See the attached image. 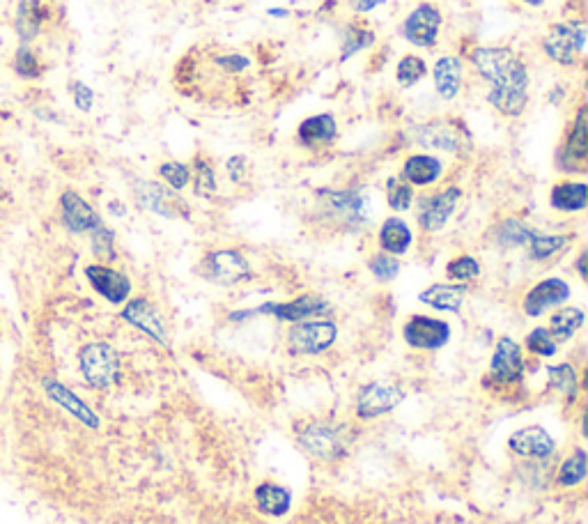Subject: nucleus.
Segmentation results:
<instances>
[{
  "label": "nucleus",
  "instance_id": "1",
  "mask_svg": "<svg viewBox=\"0 0 588 524\" xmlns=\"http://www.w3.org/2000/svg\"><path fill=\"white\" fill-rule=\"evenodd\" d=\"M471 63L490 83L487 102L506 118H520L529 102V72L522 58L504 46H481L471 53Z\"/></svg>",
  "mask_w": 588,
  "mask_h": 524
},
{
  "label": "nucleus",
  "instance_id": "2",
  "mask_svg": "<svg viewBox=\"0 0 588 524\" xmlns=\"http://www.w3.org/2000/svg\"><path fill=\"white\" fill-rule=\"evenodd\" d=\"M543 49L554 63L563 67H572L577 58L584 56L586 49V26L582 21L570 23H556L549 28V33L543 40Z\"/></svg>",
  "mask_w": 588,
  "mask_h": 524
},
{
  "label": "nucleus",
  "instance_id": "3",
  "mask_svg": "<svg viewBox=\"0 0 588 524\" xmlns=\"http://www.w3.org/2000/svg\"><path fill=\"white\" fill-rule=\"evenodd\" d=\"M118 354L106 343L85 345L81 352V371L92 387H108L118 377Z\"/></svg>",
  "mask_w": 588,
  "mask_h": 524
},
{
  "label": "nucleus",
  "instance_id": "4",
  "mask_svg": "<svg viewBox=\"0 0 588 524\" xmlns=\"http://www.w3.org/2000/svg\"><path fill=\"white\" fill-rule=\"evenodd\" d=\"M441 30V12L435 5L421 3L416 10L409 12V17L402 23V37L421 49L435 46Z\"/></svg>",
  "mask_w": 588,
  "mask_h": 524
},
{
  "label": "nucleus",
  "instance_id": "5",
  "mask_svg": "<svg viewBox=\"0 0 588 524\" xmlns=\"http://www.w3.org/2000/svg\"><path fill=\"white\" fill-rule=\"evenodd\" d=\"M251 267L239 251H216L205 260V276L214 283L235 285L249 279Z\"/></svg>",
  "mask_w": 588,
  "mask_h": 524
},
{
  "label": "nucleus",
  "instance_id": "6",
  "mask_svg": "<svg viewBox=\"0 0 588 524\" xmlns=\"http://www.w3.org/2000/svg\"><path fill=\"white\" fill-rule=\"evenodd\" d=\"M448 338H451V327L435 318L414 315L405 325V341L412 345V348L437 350L441 345L448 343Z\"/></svg>",
  "mask_w": 588,
  "mask_h": 524
},
{
  "label": "nucleus",
  "instance_id": "7",
  "mask_svg": "<svg viewBox=\"0 0 588 524\" xmlns=\"http://www.w3.org/2000/svg\"><path fill=\"white\" fill-rule=\"evenodd\" d=\"M336 341L334 322H301L290 331V345L297 352L315 354L327 350Z\"/></svg>",
  "mask_w": 588,
  "mask_h": 524
},
{
  "label": "nucleus",
  "instance_id": "8",
  "mask_svg": "<svg viewBox=\"0 0 588 524\" xmlns=\"http://www.w3.org/2000/svg\"><path fill=\"white\" fill-rule=\"evenodd\" d=\"M462 191L458 187H448L446 191H441L437 196L423 198L421 200V226L430 233L435 230H441L446 226V221L451 219V214L455 212V207L460 203Z\"/></svg>",
  "mask_w": 588,
  "mask_h": 524
},
{
  "label": "nucleus",
  "instance_id": "9",
  "mask_svg": "<svg viewBox=\"0 0 588 524\" xmlns=\"http://www.w3.org/2000/svg\"><path fill=\"white\" fill-rule=\"evenodd\" d=\"M85 274H88L92 288L102 297H106L111 304H122L129 297L131 283L125 274L115 272V269L104 265H90L85 269Z\"/></svg>",
  "mask_w": 588,
  "mask_h": 524
},
{
  "label": "nucleus",
  "instance_id": "10",
  "mask_svg": "<svg viewBox=\"0 0 588 524\" xmlns=\"http://www.w3.org/2000/svg\"><path fill=\"white\" fill-rule=\"evenodd\" d=\"M570 297V285L561 279H547L538 283L524 299V313L531 318L543 315L549 306L563 304Z\"/></svg>",
  "mask_w": 588,
  "mask_h": 524
},
{
  "label": "nucleus",
  "instance_id": "11",
  "mask_svg": "<svg viewBox=\"0 0 588 524\" xmlns=\"http://www.w3.org/2000/svg\"><path fill=\"white\" fill-rule=\"evenodd\" d=\"M122 318L141 331H145L147 336H152L154 341L164 345L168 343L164 320H161L157 308H154L150 302H145V299H134V302H129L125 311H122Z\"/></svg>",
  "mask_w": 588,
  "mask_h": 524
},
{
  "label": "nucleus",
  "instance_id": "12",
  "mask_svg": "<svg viewBox=\"0 0 588 524\" xmlns=\"http://www.w3.org/2000/svg\"><path fill=\"white\" fill-rule=\"evenodd\" d=\"M588 157V138H586V111L584 106L577 111V118L572 122L570 136L561 152V166L570 168V171H584Z\"/></svg>",
  "mask_w": 588,
  "mask_h": 524
},
{
  "label": "nucleus",
  "instance_id": "13",
  "mask_svg": "<svg viewBox=\"0 0 588 524\" xmlns=\"http://www.w3.org/2000/svg\"><path fill=\"white\" fill-rule=\"evenodd\" d=\"M338 136V127H336V118L331 113H322V115H313V118L304 120L299 125L297 138L304 148H327L336 141Z\"/></svg>",
  "mask_w": 588,
  "mask_h": 524
},
{
  "label": "nucleus",
  "instance_id": "14",
  "mask_svg": "<svg viewBox=\"0 0 588 524\" xmlns=\"http://www.w3.org/2000/svg\"><path fill=\"white\" fill-rule=\"evenodd\" d=\"M402 400V391L391 384H370L359 396V414L361 416H379L389 412Z\"/></svg>",
  "mask_w": 588,
  "mask_h": 524
},
{
  "label": "nucleus",
  "instance_id": "15",
  "mask_svg": "<svg viewBox=\"0 0 588 524\" xmlns=\"http://www.w3.org/2000/svg\"><path fill=\"white\" fill-rule=\"evenodd\" d=\"M63 219L65 226L74 230V233H85V230H95L102 226L95 210L79 194H74V191H67L63 196Z\"/></svg>",
  "mask_w": 588,
  "mask_h": 524
},
{
  "label": "nucleus",
  "instance_id": "16",
  "mask_svg": "<svg viewBox=\"0 0 588 524\" xmlns=\"http://www.w3.org/2000/svg\"><path fill=\"white\" fill-rule=\"evenodd\" d=\"M522 368H524V361L517 343L510 341V338H501L492 359V373L497 375L501 382H515L520 380Z\"/></svg>",
  "mask_w": 588,
  "mask_h": 524
},
{
  "label": "nucleus",
  "instance_id": "17",
  "mask_svg": "<svg viewBox=\"0 0 588 524\" xmlns=\"http://www.w3.org/2000/svg\"><path fill=\"white\" fill-rule=\"evenodd\" d=\"M260 311L262 313H272L281 320L299 322V320L313 318V315L327 311V302H324V299H320V297L304 295V297L294 299V302H288V304H269L265 308H260Z\"/></svg>",
  "mask_w": 588,
  "mask_h": 524
},
{
  "label": "nucleus",
  "instance_id": "18",
  "mask_svg": "<svg viewBox=\"0 0 588 524\" xmlns=\"http://www.w3.org/2000/svg\"><path fill=\"white\" fill-rule=\"evenodd\" d=\"M435 88L441 99H455L462 90V63L455 56H444L435 65Z\"/></svg>",
  "mask_w": 588,
  "mask_h": 524
},
{
  "label": "nucleus",
  "instance_id": "19",
  "mask_svg": "<svg viewBox=\"0 0 588 524\" xmlns=\"http://www.w3.org/2000/svg\"><path fill=\"white\" fill-rule=\"evenodd\" d=\"M441 171H444V166H441L439 159L430 157V154H414L402 166V177H405V182L416 184V187H428V184L439 180Z\"/></svg>",
  "mask_w": 588,
  "mask_h": 524
},
{
  "label": "nucleus",
  "instance_id": "20",
  "mask_svg": "<svg viewBox=\"0 0 588 524\" xmlns=\"http://www.w3.org/2000/svg\"><path fill=\"white\" fill-rule=\"evenodd\" d=\"M510 449L522 453V456L545 458L554 451V442L543 428H524L510 437Z\"/></svg>",
  "mask_w": 588,
  "mask_h": 524
},
{
  "label": "nucleus",
  "instance_id": "21",
  "mask_svg": "<svg viewBox=\"0 0 588 524\" xmlns=\"http://www.w3.org/2000/svg\"><path fill=\"white\" fill-rule=\"evenodd\" d=\"M49 19V7L42 0H21L17 14V30L21 40H33L40 33L42 23Z\"/></svg>",
  "mask_w": 588,
  "mask_h": 524
},
{
  "label": "nucleus",
  "instance_id": "22",
  "mask_svg": "<svg viewBox=\"0 0 588 524\" xmlns=\"http://www.w3.org/2000/svg\"><path fill=\"white\" fill-rule=\"evenodd\" d=\"M412 244V230L402 219H386L379 230V246L384 253H393V256H402Z\"/></svg>",
  "mask_w": 588,
  "mask_h": 524
},
{
  "label": "nucleus",
  "instance_id": "23",
  "mask_svg": "<svg viewBox=\"0 0 588 524\" xmlns=\"http://www.w3.org/2000/svg\"><path fill=\"white\" fill-rule=\"evenodd\" d=\"M138 200H141V205L147 207V210L166 214V217H173V214L180 210V198L170 194L168 189L161 187V184H154V182H147L138 189Z\"/></svg>",
  "mask_w": 588,
  "mask_h": 524
},
{
  "label": "nucleus",
  "instance_id": "24",
  "mask_svg": "<svg viewBox=\"0 0 588 524\" xmlns=\"http://www.w3.org/2000/svg\"><path fill=\"white\" fill-rule=\"evenodd\" d=\"M464 292L467 288L464 285H432L425 292H421V302L432 308H439V311H451L458 313L464 302Z\"/></svg>",
  "mask_w": 588,
  "mask_h": 524
},
{
  "label": "nucleus",
  "instance_id": "25",
  "mask_svg": "<svg viewBox=\"0 0 588 524\" xmlns=\"http://www.w3.org/2000/svg\"><path fill=\"white\" fill-rule=\"evenodd\" d=\"M419 143L428 145V148H439V150H460L462 145V136H460V127H448L441 125V122H435V125H423L419 129Z\"/></svg>",
  "mask_w": 588,
  "mask_h": 524
},
{
  "label": "nucleus",
  "instance_id": "26",
  "mask_svg": "<svg viewBox=\"0 0 588 524\" xmlns=\"http://www.w3.org/2000/svg\"><path fill=\"white\" fill-rule=\"evenodd\" d=\"M552 205L563 212H579L588 203V189L584 182H563L552 189Z\"/></svg>",
  "mask_w": 588,
  "mask_h": 524
},
{
  "label": "nucleus",
  "instance_id": "27",
  "mask_svg": "<svg viewBox=\"0 0 588 524\" xmlns=\"http://www.w3.org/2000/svg\"><path fill=\"white\" fill-rule=\"evenodd\" d=\"M255 502H258L260 511L283 515L290 508V492L281 485H260L258 492H255Z\"/></svg>",
  "mask_w": 588,
  "mask_h": 524
},
{
  "label": "nucleus",
  "instance_id": "28",
  "mask_svg": "<svg viewBox=\"0 0 588 524\" xmlns=\"http://www.w3.org/2000/svg\"><path fill=\"white\" fill-rule=\"evenodd\" d=\"M304 444L322 458H334V456H338V451H340L338 435L329 428H311L304 435Z\"/></svg>",
  "mask_w": 588,
  "mask_h": 524
},
{
  "label": "nucleus",
  "instance_id": "29",
  "mask_svg": "<svg viewBox=\"0 0 588 524\" xmlns=\"http://www.w3.org/2000/svg\"><path fill=\"white\" fill-rule=\"evenodd\" d=\"M584 325V313L579 308H563V311L552 315V336L559 338V341H566L575 331Z\"/></svg>",
  "mask_w": 588,
  "mask_h": 524
},
{
  "label": "nucleus",
  "instance_id": "30",
  "mask_svg": "<svg viewBox=\"0 0 588 524\" xmlns=\"http://www.w3.org/2000/svg\"><path fill=\"white\" fill-rule=\"evenodd\" d=\"M46 389H49L53 400H58L60 405H65L67 410L79 416L81 421L88 423V426H97V419H95V416H92V412L88 410V407H85L79 398H74L72 393H69L67 389H63V387H60V384H53V382L46 384Z\"/></svg>",
  "mask_w": 588,
  "mask_h": 524
},
{
  "label": "nucleus",
  "instance_id": "31",
  "mask_svg": "<svg viewBox=\"0 0 588 524\" xmlns=\"http://www.w3.org/2000/svg\"><path fill=\"white\" fill-rule=\"evenodd\" d=\"M568 242H570V237H566V235H533L529 240L531 258L545 260L549 256H554L556 251H561Z\"/></svg>",
  "mask_w": 588,
  "mask_h": 524
},
{
  "label": "nucleus",
  "instance_id": "32",
  "mask_svg": "<svg viewBox=\"0 0 588 524\" xmlns=\"http://www.w3.org/2000/svg\"><path fill=\"white\" fill-rule=\"evenodd\" d=\"M425 74H428V67H425L423 58H419V56H405L398 63L396 76H398V83L402 88L416 86V83H419Z\"/></svg>",
  "mask_w": 588,
  "mask_h": 524
},
{
  "label": "nucleus",
  "instance_id": "33",
  "mask_svg": "<svg viewBox=\"0 0 588 524\" xmlns=\"http://www.w3.org/2000/svg\"><path fill=\"white\" fill-rule=\"evenodd\" d=\"M375 42V33L368 28H361V26H350L345 33V44H343V56L340 60H347L352 58L357 51L368 49L370 44Z\"/></svg>",
  "mask_w": 588,
  "mask_h": 524
},
{
  "label": "nucleus",
  "instance_id": "34",
  "mask_svg": "<svg viewBox=\"0 0 588 524\" xmlns=\"http://www.w3.org/2000/svg\"><path fill=\"white\" fill-rule=\"evenodd\" d=\"M329 205L345 219H359L361 217V205L363 200L352 194V191H334L329 194Z\"/></svg>",
  "mask_w": 588,
  "mask_h": 524
},
{
  "label": "nucleus",
  "instance_id": "35",
  "mask_svg": "<svg viewBox=\"0 0 588 524\" xmlns=\"http://www.w3.org/2000/svg\"><path fill=\"white\" fill-rule=\"evenodd\" d=\"M586 476V453L577 451L575 456H570L566 462H563L561 472H559V483L561 485H575Z\"/></svg>",
  "mask_w": 588,
  "mask_h": 524
},
{
  "label": "nucleus",
  "instance_id": "36",
  "mask_svg": "<svg viewBox=\"0 0 588 524\" xmlns=\"http://www.w3.org/2000/svg\"><path fill=\"white\" fill-rule=\"evenodd\" d=\"M536 235L531 228H526L520 221H506L504 226L499 228V242L506 246H520L529 244L531 237Z\"/></svg>",
  "mask_w": 588,
  "mask_h": 524
},
{
  "label": "nucleus",
  "instance_id": "37",
  "mask_svg": "<svg viewBox=\"0 0 588 524\" xmlns=\"http://www.w3.org/2000/svg\"><path fill=\"white\" fill-rule=\"evenodd\" d=\"M159 173L166 180L168 187H173L175 191H180V189L187 187L189 180H191L189 168L184 164H180V161H166V164H161Z\"/></svg>",
  "mask_w": 588,
  "mask_h": 524
},
{
  "label": "nucleus",
  "instance_id": "38",
  "mask_svg": "<svg viewBox=\"0 0 588 524\" xmlns=\"http://www.w3.org/2000/svg\"><path fill=\"white\" fill-rule=\"evenodd\" d=\"M370 272H373L379 281H391L396 279L400 272V262L389 256V253H377V256L370 260Z\"/></svg>",
  "mask_w": 588,
  "mask_h": 524
},
{
  "label": "nucleus",
  "instance_id": "39",
  "mask_svg": "<svg viewBox=\"0 0 588 524\" xmlns=\"http://www.w3.org/2000/svg\"><path fill=\"white\" fill-rule=\"evenodd\" d=\"M446 272L455 281H469V279H474V276H478L481 267H478V262L474 258L462 256V258H455L453 262H448Z\"/></svg>",
  "mask_w": 588,
  "mask_h": 524
},
{
  "label": "nucleus",
  "instance_id": "40",
  "mask_svg": "<svg viewBox=\"0 0 588 524\" xmlns=\"http://www.w3.org/2000/svg\"><path fill=\"white\" fill-rule=\"evenodd\" d=\"M526 345H529L531 352L540 354V357H552L556 352V343L552 341V334L547 329L531 331L529 338H526Z\"/></svg>",
  "mask_w": 588,
  "mask_h": 524
},
{
  "label": "nucleus",
  "instance_id": "41",
  "mask_svg": "<svg viewBox=\"0 0 588 524\" xmlns=\"http://www.w3.org/2000/svg\"><path fill=\"white\" fill-rule=\"evenodd\" d=\"M14 69L21 76H28V79H35V76L42 74V63L30 49H19L17 58H14Z\"/></svg>",
  "mask_w": 588,
  "mask_h": 524
},
{
  "label": "nucleus",
  "instance_id": "42",
  "mask_svg": "<svg viewBox=\"0 0 588 524\" xmlns=\"http://www.w3.org/2000/svg\"><path fill=\"white\" fill-rule=\"evenodd\" d=\"M412 187L405 182H398V180H389V205L393 210H407L409 205H412Z\"/></svg>",
  "mask_w": 588,
  "mask_h": 524
},
{
  "label": "nucleus",
  "instance_id": "43",
  "mask_svg": "<svg viewBox=\"0 0 588 524\" xmlns=\"http://www.w3.org/2000/svg\"><path fill=\"white\" fill-rule=\"evenodd\" d=\"M549 375H552V382L559 387L566 396H575L577 391V380H575V371L570 366H554L549 368Z\"/></svg>",
  "mask_w": 588,
  "mask_h": 524
},
{
  "label": "nucleus",
  "instance_id": "44",
  "mask_svg": "<svg viewBox=\"0 0 588 524\" xmlns=\"http://www.w3.org/2000/svg\"><path fill=\"white\" fill-rule=\"evenodd\" d=\"M216 191L214 171L207 161H198L196 164V194L198 196H212Z\"/></svg>",
  "mask_w": 588,
  "mask_h": 524
},
{
  "label": "nucleus",
  "instance_id": "45",
  "mask_svg": "<svg viewBox=\"0 0 588 524\" xmlns=\"http://www.w3.org/2000/svg\"><path fill=\"white\" fill-rule=\"evenodd\" d=\"M216 65H219L226 74H239L244 69H249L251 60L244 56V53H226V56L216 58Z\"/></svg>",
  "mask_w": 588,
  "mask_h": 524
},
{
  "label": "nucleus",
  "instance_id": "46",
  "mask_svg": "<svg viewBox=\"0 0 588 524\" xmlns=\"http://www.w3.org/2000/svg\"><path fill=\"white\" fill-rule=\"evenodd\" d=\"M92 244H95L97 256L113 258V233H108L104 226L92 230Z\"/></svg>",
  "mask_w": 588,
  "mask_h": 524
},
{
  "label": "nucleus",
  "instance_id": "47",
  "mask_svg": "<svg viewBox=\"0 0 588 524\" xmlns=\"http://www.w3.org/2000/svg\"><path fill=\"white\" fill-rule=\"evenodd\" d=\"M74 102L81 111H90L92 102H95V95H92V90L88 86H83V83H74Z\"/></svg>",
  "mask_w": 588,
  "mask_h": 524
},
{
  "label": "nucleus",
  "instance_id": "48",
  "mask_svg": "<svg viewBox=\"0 0 588 524\" xmlns=\"http://www.w3.org/2000/svg\"><path fill=\"white\" fill-rule=\"evenodd\" d=\"M347 3L352 5V10H354V12L366 14V12H373L377 5H382V3H384V0H347Z\"/></svg>",
  "mask_w": 588,
  "mask_h": 524
},
{
  "label": "nucleus",
  "instance_id": "49",
  "mask_svg": "<svg viewBox=\"0 0 588 524\" xmlns=\"http://www.w3.org/2000/svg\"><path fill=\"white\" fill-rule=\"evenodd\" d=\"M246 168V159L244 157H232L230 161H228V173H230V177L232 180H239V177H242V171Z\"/></svg>",
  "mask_w": 588,
  "mask_h": 524
},
{
  "label": "nucleus",
  "instance_id": "50",
  "mask_svg": "<svg viewBox=\"0 0 588 524\" xmlns=\"http://www.w3.org/2000/svg\"><path fill=\"white\" fill-rule=\"evenodd\" d=\"M584 260H586V253H582V258H579V274L586 279V267H584Z\"/></svg>",
  "mask_w": 588,
  "mask_h": 524
},
{
  "label": "nucleus",
  "instance_id": "51",
  "mask_svg": "<svg viewBox=\"0 0 588 524\" xmlns=\"http://www.w3.org/2000/svg\"><path fill=\"white\" fill-rule=\"evenodd\" d=\"M272 17H288V10H269Z\"/></svg>",
  "mask_w": 588,
  "mask_h": 524
},
{
  "label": "nucleus",
  "instance_id": "52",
  "mask_svg": "<svg viewBox=\"0 0 588 524\" xmlns=\"http://www.w3.org/2000/svg\"><path fill=\"white\" fill-rule=\"evenodd\" d=\"M522 3L533 5V7H540V5H543V0H522Z\"/></svg>",
  "mask_w": 588,
  "mask_h": 524
}]
</instances>
